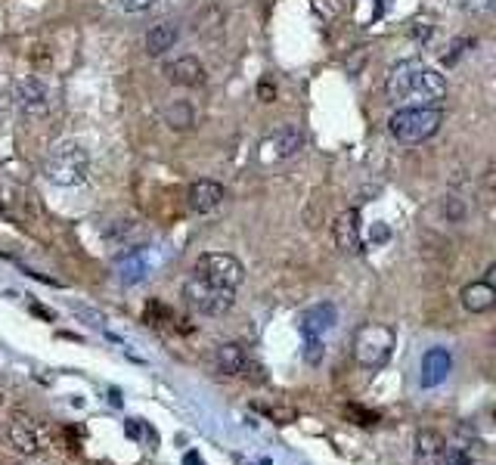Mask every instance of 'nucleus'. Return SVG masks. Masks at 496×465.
<instances>
[{
	"label": "nucleus",
	"instance_id": "a878e982",
	"mask_svg": "<svg viewBox=\"0 0 496 465\" xmlns=\"http://www.w3.org/2000/svg\"><path fill=\"white\" fill-rule=\"evenodd\" d=\"M460 6L466 12H487L493 6V0H460Z\"/></svg>",
	"mask_w": 496,
	"mask_h": 465
},
{
	"label": "nucleus",
	"instance_id": "412c9836",
	"mask_svg": "<svg viewBox=\"0 0 496 465\" xmlns=\"http://www.w3.org/2000/svg\"><path fill=\"white\" fill-rule=\"evenodd\" d=\"M326 357V344L323 338H304V360L311 363V366H319Z\"/></svg>",
	"mask_w": 496,
	"mask_h": 465
},
{
	"label": "nucleus",
	"instance_id": "dca6fc26",
	"mask_svg": "<svg viewBox=\"0 0 496 465\" xmlns=\"http://www.w3.org/2000/svg\"><path fill=\"white\" fill-rule=\"evenodd\" d=\"M149 270H153V261H149L146 248L128 251V255L118 257V264H115V276H118V282H124V286H134V282L146 280Z\"/></svg>",
	"mask_w": 496,
	"mask_h": 465
},
{
	"label": "nucleus",
	"instance_id": "4be33fe9",
	"mask_svg": "<svg viewBox=\"0 0 496 465\" xmlns=\"http://www.w3.org/2000/svg\"><path fill=\"white\" fill-rule=\"evenodd\" d=\"M348 416L357 419V425H375V422H379V413L363 410V406H354V404L348 406Z\"/></svg>",
	"mask_w": 496,
	"mask_h": 465
},
{
	"label": "nucleus",
	"instance_id": "1a4fd4ad",
	"mask_svg": "<svg viewBox=\"0 0 496 465\" xmlns=\"http://www.w3.org/2000/svg\"><path fill=\"white\" fill-rule=\"evenodd\" d=\"M301 146H304V134H301L298 128H292V124H286V128H279L270 137H264L261 159L267 162V165L270 162H286V159H292V155H298Z\"/></svg>",
	"mask_w": 496,
	"mask_h": 465
},
{
	"label": "nucleus",
	"instance_id": "bb28decb",
	"mask_svg": "<svg viewBox=\"0 0 496 465\" xmlns=\"http://www.w3.org/2000/svg\"><path fill=\"white\" fill-rule=\"evenodd\" d=\"M257 97H261L264 103H273V97H276V87H270V81H261V87H257Z\"/></svg>",
	"mask_w": 496,
	"mask_h": 465
},
{
	"label": "nucleus",
	"instance_id": "0eeeda50",
	"mask_svg": "<svg viewBox=\"0 0 496 465\" xmlns=\"http://www.w3.org/2000/svg\"><path fill=\"white\" fill-rule=\"evenodd\" d=\"M12 106H16L22 115L28 118H43L50 112V106H53V99H50V91L47 84H43L41 78H35V75H25V78H19L16 84H12Z\"/></svg>",
	"mask_w": 496,
	"mask_h": 465
},
{
	"label": "nucleus",
	"instance_id": "f8f14e48",
	"mask_svg": "<svg viewBox=\"0 0 496 465\" xmlns=\"http://www.w3.org/2000/svg\"><path fill=\"white\" fill-rule=\"evenodd\" d=\"M186 205L196 215H211L224 205V186L215 184V180H196L186 193Z\"/></svg>",
	"mask_w": 496,
	"mask_h": 465
},
{
	"label": "nucleus",
	"instance_id": "20e7f679",
	"mask_svg": "<svg viewBox=\"0 0 496 465\" xmlns=\"http://www.w3.org/2000/svg\"><path fill=\"white\" fill-rule=\"evenodd\" d=\"M398 344V332L388 323H366L357 329L354 335V360L363 369H382L394 354Z\"/></svg>",
	"mask_w": 496,
	"mask_h": 465
},
{
	"label": "nucleus",
	"instance_id": "6ab92c4d",
	"mask_svg": "<svg viewBox=\"0 0 496 465\" xmlns=\"http://www.w3.org/2000/svg\"><path fill=\"white\" fill-rule=\"evenodd\" d=\"M177 37H180L177 22H159V25H153V28L146 31V37H143V47H146L149 56H165L168 50L177 43Z\"/></svg>",
	"mask_w": 496,
	"mask_h": 465
},
{
	"label": "nucleus",
	"instance_id": "9b49d317",
	"mask_svg": "<svg viewBox=\"0 0 496 465\" xmlns=\"http://www.w3.org/2000/svg\"><path fill=\"white\" fill-rule=\"evenodd\" d=\"M335 319H338L335 304L323 301V304H313V307H307V311L301 313L298 329H301V335H304V338H323L326 332L335 326Z\"/></svg>",
	"mask_w": 496,
	"mask_h": 465
},
{
	"label": "nucleus",
	"instance_id": "2eb2a0df",
	"mask_svg": "<svg viewBox=\"0 0 496 465\" xmlns=\"http://www.w3.org/2000/svg\"><path fill=\"white\" fill-rule=\"evenodd\" d=\"M248 366L251 363L240 344L227 342V344H217L215 348V369L221 375H227V379H233V375H248Z\"/></svg>",
	"mask_w": 496,
	"mask_h": 465
},
{
	"label": "nucleus",
	"instance_id": "f03ea898",
	"mask_svg": "<svg viewBox=\"0 0 496 465\" xmlns=\"http://www.w3.org/2000/svg\"><path fill=\"white\" fill-rule=\"evenodd\" d=\"M444 112L441 106H404L388 118V130L404 146H416V143L429 140L441 130Z\"/></svg>",
	"mask_w": 496,
	"mask_h": 465
},
{
	"label": "nucleus",
	"instance_id": "a211bd4d",
	"mask_svg": "<svg viewBox=\"0 0 496 465\" xmlns=\"http://www.w3.org/2000/svg\"><path fill=\"white\" fill-rule=\"evenodd\" d=\"M496 304V288L491 280H478L472 286L462 288V307L468 313H487Z\"/></svg>",
	"mask_w": 496,
	"mask_h": 465
},
{
	"label": "nucleus",
	"instance_id": "f3484780",
	"mask_svg": "<svg viewBox=\"0 0 496 465\" xmlns=\"http://www.w3.org/2000/svg\"><path fill=\"white\" fill-rule=\"evenodd\" d=\"M168 81L177 87H199L205 81V66L196 59V56H180L171 66L165 68Z\"/></svg>",
	"mask_w": 496,
	"mask_h": 465
},
{
	"label": "nucleus",
	"instance_id": "5701e85b",
	"mask_svg": "<svg viewBox=\"0 0 496 465\" xmlns=\"http://www.w3.org/2000/svg\"><path fill=\"white\" fill-rule=\"evenodd\" d=\"M444 465H475V460L462 447H453V450H447V456H444Z\"/></svg>",
	"mask_w": 496,
	"mask_h": 465
},
{
	"label": "nucleus",
	"instance_id": "4468645a",
	"mask_svg": "<svg viewBox=\"0 0 496 465\" xmlns=\"http://www.w3.org/2000/svg\"><path fill=\"white\" fill-rule=\"evenodd\" d=\"M450 369H453V357H450V351L431 348L429 354L422 357V375H419V382H422V388H437L447 382Z\"/></svg>",
	"mask_w": 496,
	"mask_h": 465
},
{
	"label": "nucleus",
	"instance_id": "f257e3e1",
	"mask_svg": "<svg viewBox=\"0 0 496 465\" xmlns=\"http://www.w3.org/2000/svg\"><path fill=\"white\" fill-rule=\"evenodd\" d=\"M385 97L394 106H437L447 97V78L419 59H400L385 81Z\"/></svg>",
	"mask_w": 496,
	"mask_h": 465
},
{
	"label": "nucleus",
	"instance_id": "39448f33",
	"mask_svg": "<svg viewBox=\"0 0 496 465\" xmlns=\"http://www.w3.org/2000/svg\"><path fill=\"white\" fill-rule=\"evenodd\" d=\"M184 298L196 313H205V317H221V313H227L230 307H233L236 292L233 288L215 286V282H209V280H199V276L190 273V280L184 282Z\"/></svg>",
	"mask_w": 496,
	"mask_h": 465
},
{
	"label": "nucleus",
	"instance_id": "ddd939ff",
	"mask_svg": "<svg viewBox=\"0 0 496 465\" xmlns=\"http://www.w3.org/2000/svg\"><path fill=\"white\" fill-rule=\"evenodd\" d=\"M444 456H447V441L437 431L425 429L413 437V462L416 465H444Z\"/></svg>",
	"mask_w": 496,
	"mask_h": 465
},
{
	"label": "nucleus",
	"instance_id": "9d476101",
	"mask_svg": "<svg viewBox=\"0 0 496 465\" xmlns=\"http://www.w3.org/2000/svg\"><path fill=\"white\" fill-rule=\"evenodd\" d=\"M332 236H335V245L344 251V255H360L363 251V232H360V211L348 209L335 217L332 224Z\"/></svg>",
	"mask_w": 496,
	"mask_h": 465
},
{
	"label": "nucleus",
	"instance_id": "aec40b11",
	"mask_svg": "<svg viewBox=\"0 0 496 465\" xmlns=\"http://www.w3.org/2000/svg\"><path fill=\"white\" fill-rule=\"evenodd\" d=\"M165 122L171 124L174 130H190L193 124H196V115H193V109L186 103H174L165 109Z\"/></svg>",
	"mask_w": 496,
	"mask_h": 465
},
{
	"label": "nucleus",
	"instance_id": "cd10ccee",
	"mask_svg": "<svg viewBox=\"0 0 496 465\" xmlns=\"http://www.w3.org/2000/svg\"><path fill=\"white\" fill-rule=\"evenodd\" d=\"M184 462H186V465H205V462H202V456H199V453H186V456H184Z\"/></svg>",
	"mask_w": 496,
	"mask_h": 465
},
{
	"label": "nucleus",
	"instance_id": "423d86ee",
	"mask_svg": "<svg viewBox=\"0 0 496 465\" xmlns=\"http://www.w3.org/2000/svg\"><path fill=\"white\" fill-rule=\"evenodd\" d=\"M193 276L215 282V286L233 288V292H236V288L242 286V280H246V270H242V264L236 261L233 255H224V251H209V255H202L196 264H193Z\"/></svg>",
	"mask_w": 496,
	"mask_h": 465
},
{
	"label": "nucleus",
	"instance_id": "7ed1b4c3",
	"mask_svg": "<svg viewBox=\"0 0 496 465\" xmlns=\"http://www.w3.org/2000/svg\"><path fill=\"white\" fill-rule=\"evenodd\" d=\"M91 171V155L81 143H59L43 159V177L56 186H81Z\"/></svg>",
	"mask_w": 496,
	"mask_h": 465
},
{
	"label": "nucleus",
	"instance_id": "6e6552de",
	"mask_svg": "<svg viewBox=\"0 0 496 465\" xmlns=\"http://www.w3.org/2000/svg\"><path fill=\"white\" fill-rule=\"evenodd\" d=\"M6 437H10L12 450H19V453H25V456L37 453V450L43 447V425H41V419H35L31 413L16 410L10 416V425H6Z\"/></svg>",
	"mask_w": 496,
	"mask_h": 465
},
{
	"label": "nucleus",
	"instance_id": "393cba45",
	"mask_svg": "<svg viewBox=\"0 0 496 465\" xmlns=\"http://www.w3.org/2000/svg\"><path fill=\"white\" fill-rule=\"evenodd\" d=\"M118 6H122L124 12H143V10H149V6H155V0H118Z\"/></svg>",
	"mask_w": 496,
	"mask_h": 465
},
{
	"label": "nucleus",
	"instance_id": "b1692460",
	"mask_svg": "<svg viewBox=\"0 0 496 465\" xmlns=\"http://www.w3.org/2000/svg\"><path fill=\"white\" fill-rule=\"evenodd\" d=\"M441 209H444V215L453 217V221H460V217H462V205L456 202V196H444Z\"/></svg>",
	"mask_w": 496,
	"mask_h": 465
}]
</instances>
